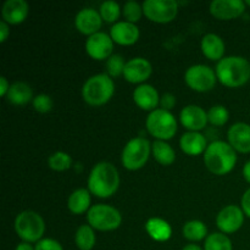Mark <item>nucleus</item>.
<instances>
[{"label": "nucleus", "mask_w": 250, "mask_h": 250, "mask_svg": "<svg viewBox=\"0 0 250 250\" xmlns=\"http://www.w3.org/2000/svg\"><path fill=\"white\" fill-rule=\"evenodd\" d=\"M120 187V173L116 166L109 161L95 164L88 176V190L102 199L112 197Z\"/></svg>", "instance_id": "obj_1"}, {"label": "nucleus", "mask_w": 250, "mask_h": 250, "mask_svg": "<svg viewBox=\"0 0 250 250\" xmlns=\"http://www.w3.org/2000/svg\"><path fill=\"white\" fill-rule=\"evenodd\" d=\"M217 81L227 88H239L250 80V62L248 59L239 55L225 56L217 62Z\"/></svg>", "instance_id": "obj_2"}, {"label": "nucleus", "mask_w": 250, "mask_h": 250, "mask_svg": "<svg viewBox=\"0 0 250 250\" xmlns=\"http://www.w3.org/2000/svg\"><path fill=\"white\" fill-rule=\"evenodd\" d=\"M204 164L208 170L216 176L231 172L237 164V151L229 142L215 141L208 146L204 153Z\"/></svg>", "instance_id": "obj_3"}, {"label": "nucleus", "mask_w": 250, "mask_h": 250, "mask_svg": "<svg viewBox=\"0 0 250 250\" xmlns=\"http://www.w3.org/2000/svg\"><path fill=\"white\" fill-rule=\"evenodd\" d=\"M115 94V82L107 73H97L84 82L82 98L90 106H102Z\"/></svg>", "instance_id": "obj_4"}, {"label": "nucleus", "mask_w": 250, "mask_h": 250, "mask_svg": "<svg viewBox=\"0 0 250 250\" xmlns=\"http://www.w3.org/2000/svg\"><path fill=\"white\" fill-rule=\"evenodd\" d=\"M14 229L17 236L26 243H38L45 232V221L38 212L24 210L16 216Z\"/></svg>", "instance_id": "obj_5"}, {"label": "nucleus", "mask_w": 250, "mask_h": 250, "mask_svg": "<svg viewBox=\"0 0 250 250\" xmlns=\"http://www.w3.org/2000/svg\"><path fill=\"white\" fill-rule=\"evenodd\" d=\"M177 120L171 111L158 107L149 112L146 120V128L156 141H170L177 133Z\"/></svg>", "instance_id": "obj_6"}, {"label": "nucleus", "mask_w": 250, "mask_h": 250, "mask_svg": "<svg viewBox=\"0 0 250 250\" xmlns=\"http://www.w3.org/2000/svg\"><path fill=\"white\" fill-rule=\"evenodd\" d=\"M151 154V143L143 137L129 139L124 146L121 154V163L129 171L141 170L148 163Z\"/></svg>", "instance_id": "obj_7"}, {"label": "nucleus", "mask_w": 250, "mask_h": 250, "mask_svg": "<svg viewBox=\"0 0 250 250\" xmlns=\"http://www.w3.org/2000/svg\"><path fill=\"white\" fill-rule=\"evenodd\" d=\"M87 221L90 227L98 231H115L121 226L122 215L111 205L95 204L87 212Z\"/></svg>", "instance_id": "obj_8"}, {"label": "nucleus", "mask_w": 250, "mask_h": 250, "mask_svg": "<svg viewBox=\"0 0 250 250\" xmlns=\"http://www.w3.org/2000/svg\"><path fill=\"white\" fill-rule=\"evenodd\" d=\"M186 84L190 89L199 93L214 89L217 82V76L214 68L204 63H197L187 68L185 73Z\"/></svg>", "instance_id": "obj_9"}, {"label": "nucleus", "mask_w": 250, "mask_h": 250, "mask_svg": "<svg viewBox=\"0 0 250 250\" xmlns=\"http://www.w3.org/2000/svg\"><path fill=\"white\" fill-rule=\"evenodd\" d=\"M144 16L155 23H168L177 17L178 2L175 0H146Z\"/></svg>", "instance_id": "obj_10"}, {"label": "nucleus", "mask_w": 250, "mask_h": 250, "mask_svg": "<svg viewBox=\"0 0 250 250\" xmlns=\"http://www.w3.org/2000/svg\"><path fill=\"white\" fill-rule=\"evenodd\" d=\"M244 212L238 205H227L220 210L216 216V226L222 233L231 234L242 229L244 224Z\"/></svg>", "instance_id": "obj_11"}, {"label": "nucleus", "mask_w": 250, "mask_h": 250, "mask_svg": "<svg viewBox=\"0 0 250 250\" xmlns=\"http://www.w3.org/2000/svg\"><path fill=\"white\" fill-rule=\"evenodd\" d=\"M112 50L114 41L105 32H98L85 41V51L93 60H107L112 55Z\"/></svg>", "instance_id": "obj_12"}, {"label": "nucleus", "mask_w": 250, "mask_h": 250, "mask_svg": "<svg viewBox=\"0 0 250 250\" xmlns=\"http://www.w3.org/2000/svg\"><path fill=\"white\" fill-rule=\"evenodd\" d=\"M153 73V66L146 59L137 56L129 59L126 62L124 71V78L129 83L143 84Z\"/></svg>", "instance_id": "obj_13"}, {"label": "nucleus", "mask_w": 250, "mask_h": 250, "mask_svg": "<svg viewBox=\"0 0 250 250\" xmlns=\"http://www.w3.org/2000/svg\"><path fill=\"white\" fill-rule=\"evenodd\" d=\"M246 6V2L242 0H214L210 2L209 10L215 19L229 21L242 16Z\"/></svg>", "instance_id": "obj_14"}, {"label": "nucleus", "mask_w": 250, "mask_h": 250, "mask_svg": "<svg viewBox=\"0 0 250 250\" xmlns=\"http://www.w3.org/2000/svg\"><path fill=\"white\" fill-rule=\"evenodd\" d=\"M103 26V19L99 14V10L93 7H84L80 10L75 17V27L80 33L84 36H93L100 32Z\"/></svg>", "instance_id": "obj_15"}, {"label": "nucleus", "mask_w": 250, "mask_h": 250, "mask_svg": "<svg viewBox=\"0 0 250 250\" xmlns=\"http://www.w3.org/2000/svg\"><path fill=\"white\" fill-rule=\"evenodd\" d=\"M180 121L182 126L189 132H200L209 122L208 111H205L199 105H187L181 110Z\"/></svg>", "instance_id": "obj_16"}, {"label": "nucleus", "mask_w": 250, "mask_h": 250, "mask_svg": "<svg viewBox=\"0 0 250 250\" xmlns=\"http://www.w3.org/2000/svg\"><path fill=\"white\" fill-rule=\"evenodd\" d=\"M133 102L139 109L144 110V111H154L158 109L160 105V95L156 88L154 85L148 84V83H143L139 84L136 89L133 90Z\"/></svg>", "instance_id": "obj_17"}, {"label": "nucleus", "mask_w": 250, "mask_h": 250, "mask_svg": "<svg viewBox=\"0 0 250 250\" xmlns=\"http://www.w3.org/2000/svg\"><path fill=\"white\" fill-rule=\"evenodd\" d=\"M227 139L232 148L242 154L250 153V125L236 122L227 131Z\"/></svg>", "instance_id": "obj_18"}, {"label": "nucleus", "mask_w": 250, "mask_h": 250, "mask_svg": "<svg viewBox=\"0 0 250 250\" xmlns=\"http://www.w3.org/2000/svg\"><path fill=\"white\" fill-rule=\"evenodd\" d=\"M110 37L120 45H133L138 42L141 32L137 24L127 21H119L110 28Z\"/></svg>", "instance_id": "obj_19"}, {"label": "nucleus", "mask_w": 250, "mask_h": 250, "mask_svg": "<svg viewBox=\"0 0 250 250\" xmlns=\"http://www.w3.org/2000/svg\"><path fill=\"white\" fill-rule=\"evenodd\" d=\"M29 14V5L24 0H6L2 4V21L9 24H20L27 19Z\"/></svg>", "instance_id": "obj_20"}, {"label": "nucleus", "mask_w": 250, "mask_h": 250, "mask_svg": "<svg viewBox=\"0 0 250 250\" xmlns=\"http://www.w3.org/2000/svg\"><path fill=\"white\" fill-rule=\"evenodd\" d=\"M200 49L205 58L217 62L225 58V51H226L224 39L215 33H208L203 37L200 42Z\"/></svg>", "instance_id": "obj_21"}, {"label": "nucleus", "mask_w": 250, "mask_h": 250, "mask_svg": "<svg viewBox=\"0 0 250 250\" xmlns=\"http://www.w3.org/2000/svg\"><path fill=\"white\" fill-rule=\"evenodd\" d=\"M208 141L200 132H186L180 139L181 150L189 156H197L204 154L208 148Z\"/></svg>", "instance_id": "obj_22"}, {"label": "nucleus", "mask_w": 250, "mask_h": 250, "mask_svg": "<svg viewBox=\"0 0 250 250\" xmlns=\"http://www.w3.org/2000/svg\"><path fill=\"white\" fill-rule=\"evenodd\" d=\"M33 90H32L31 85L26 82H21V81L12 83L6 95L7 102L16 106L27 105L29 102H33Z\"/></svg>", "instance_id": "obj_23"}, {"label": "nucleus", "mask_w": 250, "mask_h": 250, "mask_svg": "<svg viewBox=\"0 0 250 250\" xmlns=\"http://www.w3.org/2000/svg\"><path fill=\"white\" fill-rule=\"evenodd\" d=\"M146 231L149 237L156 242H167L172 236L171 225L160 217H150L146 222Z\"/></svg>", "instance_id": "obj_24"}, {"label": "nucleus", "mask_w": 250, "mask_h": 250, "mask_svg": "<svg viewBox=\"0 0 250 250\" xmlns=\"http://www.w3.org/2000/svg\"><path fill=\"white\" fill-rule=\"evenodd\" d=\"M90 192L88 188H78L73 190L67 199V208L73 215H82L89 211L90 205Z\"/></svg>", "instance_id": "obj_25"}, {"label": "nucleus", "mask_w": 250, "mask_h": 250, "mask_svg": "<svg viewBox=\"0 0 250 250\" xmlns=\"http://www.w3.org/2000/svg\"><path fill=\"white\" fill-rule=\"evenodd\" d=\"M151 155L163 166L172 165L176 160L175 150L165 141H155L151 143Z\"/></svg>", "instance_id": "obj_26"}, {"label": "nucleus", "mask_w": 250, "mask_h": 250, "mask_svg": "<svg viewBox=\"0 0 250 250\" xmlns=\"http://www.w3.org/2000/svg\"><path fill=\"white\" fill-rule=\"evenodd\" d=\"M182 234L186 239L190 242H200L203 239H207L208 227L200 220H190L183 225Z\"/></svg>", "instance_id": "obj_27"}, {"label": "nucleus", "mask_w": 250, "mask_h": 250, "mask_svg": "<svg viewBox=\"0 0 250 250\" xmlns=\"http://www.w3.org/2000/svg\"><path fill=\"white\" fill-rule=\"evenodd\" d=\"M75 243L80 250H92L97 243L94 229L88 224L78 227L75 234Z\"/></svg>", "instance_id": "obj_28"}, {"label": "nucleus", "mask_w": 250, "mask_h": 250, "mask_svg": "<svg viewBox=\"0 0 250 250\" xmlns=\"http://www.w3.org/2000/svg\"><path fill=\"white\" fill-rule=\"evenodd\" d=\"M204 250H233V246L227 234L214 232L205 239Z\"/></svg>", "instance_id": "obj_29"}, {"label": "nucleus", "mask_w": 250, "mask_h": 250, "mask_svg": "<svg viewBox=\"0 0 250 250\" xmlns=\"http://www.w3.org/2000/svg\"><path fill=\"white\" fill-rule=\"evenodd\" d=\"M99 14L102 16L103 21L106 23H116L119 22L117 20L120 19L122 14V9L116 1L112 0H106V1L102 2L99 6Z\"/></svg>", "instance_id": "obj_30"}, {"label": "nucleus", "mask_w": 250, "mask_h": 250, "mask_svg": "<svg viewBox=\"0 0 250 250\" xmlns=\"http://www.w3.org/2000/svg\"><path fill=\"white\" fill-rule=\"evenodd\" d=\"M48 166L53 171L62 172L72 166V158L70 154L65 153V151H55L49 156Z\"/></svg>", "instance_id": "obj_31"}, {"label": "nucleus", "mask_w": 250, "mask_h": 250, "mask_svg": "<svg viewBox=\"0 0 250 250\" xmlns=\"http://www.w3.org/2000/svg\"><path fill=\"white\" fill-rule=\"evenodd\" d=\"M208 120H209V124H211L212 126H225L229 120V111L224 105H214L208 111Z\"/></svg>", "instance_id": "obj_32"}, {"label": "nucleus", "mask_w": 250, "mask_h": 250, "mask_svg": "<svg viewBox=\"0 0 250 250\" xmlns=\"http://www.w3.org/2000/svg\"><path fill=\"white\" fill-rule=\"evenodd\" d=\"M127 61L125 58L120 54H112L105 62V67H106V73L111 78H116L119 76H124L125 66H126Z\"/></svg>", "instance_id": "obj_33"}, {"label": "nucleus", "mask_w": 250, "mask_h": 250, "mask_svg": "<svg viewBox=\"0 0 250 250\" xmlns=\"http://www.w3.org/2000/svg\"><path fill=\"white\" fill-rule=\"evenodd\" d=\"M122 15L125 17V21L136 24L144 15L143 5L133 1V0L125 2L124 7H122Z\"/></svg>", "instance_id": "obj_34"}, {"label": "nucleus", "mask_w": 250, "mask_h": 250, "mask_svg": "<svg viewBox=\"0 0 250 250\" xmlns=\"http://www.w3.org/2000/svg\"><path fill=\"white\" fill-rule=\"evenodd\" d=\"M34 110L39 114H46V112L51 111L54 106V102L51 99L50 95L45 94V93H42V94L36 95L33 98V102H32Z\"/></svg>", "instance_id": "obj_35"}, {"label": "nucleus", "mask_w": 250, "mask_h": 250, "mask_svg": "<svg viewBox=\"0 0 250 250\" xmlns=\"http://www.w3.org/2000/svg\"><path fill=\"white\" fill-rule=\"evenodd\" d=\"M36 250H63L60 242L54 238H43L36 243L34 246Z\"/></svg>", "instance_id": "obj_36"}, {"label": "nucleus", "mask_w": 250, "mask_h": 250, "mask_svg": "<svg viewBox=\"0 0 250 250\" xmlns=\"http://www.w3.org/2000/svg\"><path fill=\"white\" fill-rule=\"evenodd\" d=\"M176 95L172 93H164L160 97V109L166 110V111H171L173 107L176 106Z\"/></svg>", "instance_id": "obj_37"}, {"label": "nucleus", "mask_w": 250, "mask_h": 250, "mask_svg": "<svg viewBox=\"0 0 250 250\" xmlns=\"http://www.w3.org/2000/svg\"><path fill=\"white\" fill-rule=\"evenodd\" d=\"M241 208L243 210L244 215L250 219V188L244 192L241 199Z\"/></svg>", "instance_id": "obj_38"}, {"label": "nucleus", "mask_w": 250, "mask_h": 250, "mask_svg": "<svg viewBox=\"0 0 250 250\" xmlns=\"http://www.w3.org/2000/svg\"><path fill=\"white\" fill-rule=\"evenodd\" d=\"M9 36H10V24L1 20V22H0V43H5Z\"/></svg>", "instance_id": "obj_39"}, {"label": "nucleus", "mask_w": 250, "mask_h": 250, "mask_svg": "<svg viewBox=\"0 0 250 250\" xmlns=\"http://www.w3.org/2000/svg\"><path fill=\"white\" fill-rule=\"evenodd\" d=\"M10 85L11 84H10L9 81L6 80V77L1 76V77H0V95H1L2 98H6L10 89Z\"/></svg>", "instance_id": "obj_40"}, {"label": "nucleus", "mask_w": 250, "mask_h": 250, "mask_svg": "<svg viewBox=\"0 0 250 250\" xmlns=\"http://www.w3.org/2000/svg\"><path fill=\"white\" fill-rule=\"evenodd\" d=\"M243 177L250 185V160L247 161L243 166Z\"/></svg>", "instance_id": "obj_41"}, {"label": "nucleus", "mask_w": 250, "mask_h": 250, "mask_svg": "<svg viewBox=\"0 0 250 250\" xmlns=\"http://www.w3.org/2000/svg\"><path fill=\"white\" fill-rule=\"evenodd\" d=\"M15 250H36L34 247H32L31 243H26V242H22V243L17 244Z\"/></svg>", "instance_id": "obj_42"}, {"label": "nucleus", "mask_w": 250, "mask_h": 250, "mask_svg": "<svg viewBox=\"0 0 250 250\" xmlns=\"http://www.w3.org/2000/svg\"><path fill=\"white\" fill-rule=\"evenodd\" d=\"M182 250H204V249L200 248L198 244H188V246L183 247Z\"/></svg>", "instance_id": "obj_43"}, {"label": "nucleus", "mask_w": 250, "mask_h": 250, "mask_svg": "<svg viewBox=\"0 0 250 250\" xmlns=\"http://www.w3.org/2000/svg\"><path fill=\"white\" fill-rule=\"evenodd\" d=\"M244 2H246V5H248V6H250V0H246V1H244Z\"/></svg>", "instance_id": "obj_44"}]
</instances>
